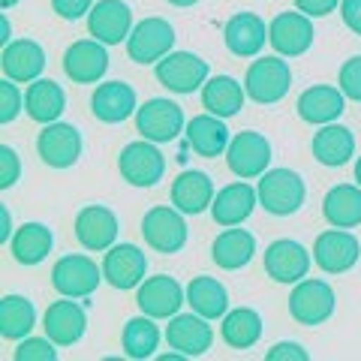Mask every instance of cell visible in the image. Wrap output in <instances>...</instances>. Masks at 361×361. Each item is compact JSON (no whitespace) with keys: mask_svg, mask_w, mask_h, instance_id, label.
<instances>
[{"mask_svg":"<svg viewBox=\"0 0 361 361\" xmlns=\"http://www.w3.org/2000/svg\"><path fill=\"white\" fill-rule=\"evenodd\" d=\"M256 193H259V205L268 214L289 217V214H295L304 205L307 190H304L301 175L292 172V169H268V172L259 178Z\"/></svg>","mask_w":361,"mask_h":361,"instance_id":"cell-1","label":"cell"},{"mask_svg":"<svg viewBox=\"0 0 361 361\" xmlns=\"http://www.w3.org/2000/svg\"><path fill=\"white\" fill-rule=\"evenodd\" d=\"M292 87V70L283 58H256L247 66L244 75V90L247 97L259 106L280 103Z\"/></svg>","mask_w":361,"mask_h":361,"instance_id":"cell-2","label":"cell"},{"mask_svg":"<svg viewBox=\"0 0 361 361\" xmlns=\"http://www.w3.org/2000/svg\"><path fill=\"white\" fill-rule=\"evenodd\" d=\"M334 289L325 283V280L316 277H304L292 286L289 295V316L304 329H313V325H322L329 316L334 313Z\"/></svg>","mask_w":361,"mask_h":361,"instance_id":"cell-3","label":"cell"},{"mask_svg":"<svg viewBox=\"0 0 361 361\" xmlns=\"http://www.w3.org/2000/svg\"><path fill=\"white\" fill-rule=\"evenodd\" d=\"M142 238L154 253L172 256L187 244V223L175 205H157L142 217Z\"/></svg>","mask_w":361,"mask_h":361,"instance_id":"cell-4","label":"cell"},{"mask_svg":"<svg viewBox=\"0 0 361 361\" xmlns=\"http://www.w3.org/2000/svg\"><path fill=\"white\" fill-rule=\"evenodd\" d=\"M135 130H139L142 139L148 142H175L180 130H184V111L178 103L166 97H154L145 106L135 109Z\"/></svg>","mask_w":361,"mask_h":361,"instance_id":"cell-5","label":"cell"},{"mask_svg":"<svg viewBox=\"0 0 361 361\" xmlns=\"http://www.w3.org/2000/svg\"><path fill=\"white\" fill-rule=\"evenodd\" d=\"M99 277H103V271L85 253L63 256L51 268V286L58 295H66V298H87L99 286Z\"/></svg>","mask_w":361,"mask_h":361,"instance_id":"cell-6","label":"cell"},{"mask_svg":"<svg viewBox=\"0 0 361 361\" xmlns=\"http://www.w3.org/2000/svg\"><path fill=\"white\" fill-rule=\"evenodd\" d=\"M175 45V27L166 18L151 16L139 21L127 37V54L135 63H160Z\"/></svg>","mask_w":361,"mask_h":361,"instance_id":"cell-7","label":"cell"},{"mask_svg":"<svg viewBox=\"0 0 361 361\" xmlns=\"http://www.w3.org/2000/svg\"><path fill=\"white\" fill-rule=\"evenodd\" d=\"M118 172L133 187H154L166 175V160L157 151V142H130L118 157Z\"/></svg>","mask_w":361,"mask_h":361,"instance_id":"cell-8","label":"cell"},{"mask_svg":"<svg viewBox=\"0 0 361 361\" xmlns=\"http://www.w3.org/2000/svg\"><path fill=\"white\" fill-rule=\"evenodd\" d=\"M271 163V142L256 130H241L226 148V166L244 180L262 178Z\"/></svg>","mask_w":361,"mask_h":361,"instance_id":"cell-9","label":"cell"},{"mask_svg":"<svg viewBox=\"0 0 361 361\" xmlns=\"http://www.w3.org/2000/svg\"><path fill=\"white\" fill-rule=\"evenodd\" d=\"M157 82L172 94H193L196 87L208 82V61H202L193 51H169L157 63Z\"/></svg>","mask_w":361,"mask_h":361,"instance_id":"cell-10","label":"cell"},{"mask_svg":"<svg viewBox=\"0 0 361 361\" xmlns=\"http://www.w3.org/2000/svg\"><path fill=\"white\" fill-rule=\"evenodd\" d=\"M37 154L45 166L70 169L82 157V133L73 123H63V121L42 123V130L37 135Z\"/></svg>","mask_w":361,"mask_h":361,"instance_id":"cell-11","label":"cell"},{"mask_svg":"<svg viewBox=\"0 0 361 361\" xmlns=\"http://www.w3.org/2000/svg\"><path fill=\"white\" fill-rule=\"evenodd\" d=\"M358 256H361L358 238L346 229H337V226L316 235L313 241V262L325 274H343V271H349L358 262Z\"/></svg>","mask_w":361,"mask_h":361,"instance_id":"cell-12","label":"cell"},{"mask_svg":"<svg viewBox=\"0 0 361 361\" xmlns=\"http://www.w3.org/2000/svg\"><path fill=\"white\" fill-rule=\"evenodd\" d=\"M184 301H187V289H180L178 280L169 274L145 277L139 286V295H135L139 310L154 316V319H172Z\"/></svg>","mask_w":361,"mask_h":361,"instance_id":"cell-13","label":"cell"},{"mask_svg":"<svg viewBox=\"0 0 361 361\" xmlns=\"http://www.w3.org/2000/svg\"><path fill=\"white\" fill-rule=\"evenodd\" d=\"M148 274V256L135 244H111L103 259V280L115 289H135L142 286Z\"/></svg>","mask_w":361,"mask_h":361,"instance_id":"cell-14","label":"cell"},{"mask_svg":"<svg viewBox=\"0 0 361 361\" xmlns=\"http://www.w3.org/2000/svg\"><path fill=\"white\" fill-rule=\"evenodd\" d=\"M310 262H313V253H307L298 241L292 238H277L268 244L265 250V271L271 280L277 283H298V280L307 277L310 271Z\"/></svg>","mask_w":361,"mask_h":361,"instance_id":"cell-15","label":"cell"},{"mask_svg":"<svg viewBox=\"0 0 361 361\" xmlns=\"http://www.w3.org/2000/svg\"><path fill=\"white\" fill-rule=\"evenodd\" d=\"M268 42L280 58H298L313 45V25L304 13H277L268 25Z\"/></svg>","mask_w":361,"mask_h":361,"instance_id":"cell-16","label":"cell"},{"mask_svg":"<svg viewBox=\"0 0 361 361\" xmlns=\"http://www.w3.org/2000/svg\"><path fill=\"white\" fill-rule=\"evenodd\" d=\"M87 33L103 45H121L133 33V9L123 0H99L87 13Z\"/></svg>","mask_w":361,"mask_h":361,"instance_id":"cell-17","label":"cell"},{"mask_svg":"<svg viewBox=\"0 0 361 361\" xmlns=\"http://www.w3.org/2000/svg\"><path fill=\"white\" fill-rule=\"evenodd\" d=\"M166 341L172 349H178L180 355L187 358H199L205 355L211 343H214V331L211 325L205 322V316L193 313H175L172 319L166 325Z\"/></svg>","mask_w":361,"mask_h":361,"instance_id":"cell-18","label":"cell"},{"mask_svg":"<svg viewBox=\"0 0 361 361\" xmlns=\"http://www.w3.org/2000/svg\"><path fill=\"white\" fill-rule=\"evenodd\" d=\"M109 70V51L99 39H78L63 54V73L75 85H97Z\"/></svg>","mask_w":361,"mask_h":361,"instance_id":"cell-19","label":"cell"},{"mask_svg":"<svg viewBox=\"0 0 361 361\" xmlns=\"http://www.w3.org/2000/svg\"><path fill=\"white\" fill-rule=\"evenodd\" d=\"M42 329H45V337H51L58 346H75L87 329L85 307L75 304V298H66V295L61 301H51L42 316Z\"/></svg>","mask_w":361,"mask_h":361,"instance_id":"cell-20","label":"cell"},{"mask_svg":"<svg viewBox=\"0 0 361 361\" xmlns=\"http://www.w3.org/2000/svg\"><path fill=\"white\" fill-rule=\"evenodd\" d=\"M75 238L90 253L109 250L118 238V217L106 205H85L75 214Z\"/></svg>","mask_w":361,"mask_h":361,"instance_id":"cell-21","label":"cell"},{"mask_svg":"<svg viewBox=\"0 0 361 361\" xmlns=\"http://www.w3.org/2000/svg\"><path fill=\"white\" fill-rule=\"evenodd\" d=\"M223 42L235 58H256L268 42V25L256 13H235L223 27Z\"/></svg>","mask_w":361,"mask_h":361,"instance_id":"cell-22","label":"cell"},{"mask_svg":"<svg viewBox=\"0 0 361 361\" xmlns=\"http://www.w3.org/2000/svg\"><path fill=\"white\" fill-rule=\"evenodd\" d=\"M256 205H259V193L241 178V180H235V184H226L220 193L214 196L211 217L217 226L229 229V226H241L253 214Z\"/></svg>","mask_w":361,"mask_h":361,"instance_id":"cell-23","label":"cell"},{"mask_svg":"<svg viewBox=\"0 0 361 361\" xmlns=\"http://www.w3.org/2000/svg\"><path fill=\"white\" fill-rule=\"evenodd\" d=\"M0 66H4L6 78H13L18 85H30V82H37L45 70V51H42V45L33 39H13L4 45Z\"/></svg>","mask_w":361,"mask_h":361,"instance_id":"cell-24","label":"cell"},{"mask_svg":"<svg viewBox=\"0 0 361 361\" xmlns=\"http://www.w3.org/2000/svg\"><path fill=\"white\" fill-rule=\"evenodd\" d=\"M214 184L205 172H196V169H187L180 172L175 180H172V205L180 211V214H202L214 205Z\"/></svg>","mask_w":361,"mask_h":361,"instance_id":"cell-25","label":"cell"},{"mask_svg":"<svg viewBox=\"0 0 361 361\" xmlns=\"http://www.w3.org/2000/svg\"><path fill=\"white\" fill-rule=\"evenodd\" d=\"M298 118L307 123H334L346 109V94L331 85H313L298 97Z\"/></svg>","mask_w":361,"mask_h":361,"instance_id":"cell-26","label":"cell"},{"mask_svg":"<svg viewBox=\"0 0 361 361\" xmlns=\"http://www.w3.org/2000/svg\"><path fill=\"white\" fill-rule=\"evenodd\" d=\"M135 90L127 82H106L90 97V111L103 123H121L130 115H135Z\"/></svg>","mask_w":361,"mask_h":361,"instance_id":"cell-27","label":"cell"},{"mask_svg":"<svg viewBox=\"0 0 361 361\" xmlns=\"http://www.w3.org/2000/svg\"><path fill=\"white\" fill-rule=\"evenodd\" d=\"M256 253V238L247 229L229 226L226 232H220L211 244V259L214 265H220L223 271H238L253 259Z\"/></svg>","mask_w":361,"mask_h":361,"instance_id":"cell-28","label":"cell"},{"mask_svg":"<svg viewBox=\"0 0 361 361\" xmlns=\"http://www.w3.org/2000/svg\"><path fill=\"white\" fill-rule=\"evenodd\" d=\"M66 109V94L58 82L51 78H37V82L27 85L25 94V111L30 121L37 123H54Z\"/></svg>","mask_w":361,"mask_h":361,"instance_id":"cell-29","label":"cell"},{"mask_svg":"<svg viewBox=\"0 0 361 361\" xmlns=\"http://www.w3.org/2000/svg\"><path fill=\"white\" fill-rule=\"evenodd\" d=\"M229 130H226L223 118L211 115V111H205V115H196L193 121L187 123V145L193 148L199 157H208V160H214V157H220L226 148H229Z\"/></svg>","mask_w":361,"mask_h":361,"instance_id":"cell-30","label":"cell"},{"mask_svg":"<svg viewBox=\"0 0 361 361\" xmlns=\"http://www.w3.org/2000/svg\"><path fill=\"white\" fill-rule=\"evenodd\" d=\"M355 154V135L343 123H322V130L313 135V157L322 166L337 169L346 166Z\"/></svg>","mask_w":361,"mask_h":361,"instance_id":"cell-31","label":"cell"},{"mask_svg":"<svg viewBox=\"0 0 361 361\" xmlns=\"http://www.w3.org/2000/svg\"><path fill=\"white\" fill-rule=\"evenodd\" d=\"M322 217L337 229H355L361 226V187L337 184L322 199Z\"/></svg>","mask_w":361,"mask_h":361,"instance_id":"cell-32","label":"cell"},{"mask_svg":"<svg viewBox=\"0 0 361 361\" xmlns=\"http://www.w3.org/2000/svg\"><path fill=\"white\" fill-rule=\"evenodd\" d=\"M54 247V235L45 223H25L9 238V250L18 265H39Z\"/></svg>","mask_w":361,"mask_h":361,"instance_id":"cell-33","label":"cell"},{"mask_svg":"<svg viewBox=\"0 0 361 361\" xmlns=\"http://www.w3.org/2000/svg\"><path fill=\"white\" fill-rule=\"evenodd\" d=\"M244 94L247 90L235 82L232 75H214L202 85V106H205V111H211V115H217V118H232V115L241 111Z\"/></svg>","mask_w":361,"mask_h":361,"instance_id":"cell-34","label":"cell"},{"mask_svg":"<svg viewBox=\"0 0 361 361\" xmlns=\"http://www.w3.org/2000/svg\"><path fill=\"white\" fill-rule=\"evenodd\" d=\"M187 304L205 319H220V316L229 313V292L217 277L199 274L187 286Z\"/></svg>","mask_w":361,"mask_h":361,"instance_id":"cell-35","label":"cell"},{"mask_svg":"<svg viewBox=\"0 0 361 361\" xmlns=\"http://www.w3.org/2000/svg\"><path fill=\"white\" fill-rule=\"evenodd\" d=\"M220 337H223V343L232 349H250L253 343H259V337H262V316L250 307L229 310L223 316Z\"/></svg>","mask_w":361,"mask_h":361,"instance_id":"cell-36","label":"cell"},{"mask_svg":"<svg viewBox=\"0 0 361 361\" xmlns=\"http://www.w3.org/2000/svg\"><path fill=\"white\" fill-rule=\"evenodd\" d=\"M157 343H160V329L154 325V316H148V313L130 319L121 331V346H123V355L127 358H135V361L151 358Z\"/></svg>","mask_w":361,"mask_h":361,"instance_id":"cell-37","label":"cell"},{"mask_svg":"<svg viewBox=\"0 0 361 361\" xmlns=\"http://www.w3.org/2000/svg\"><path fill=\"white\" fill-rule=\"evenodd\" d=\"M37 325V310L25 295H4L0 301V334L4 341H21Z\"/></svg>","mask_w":361,"mask_h":361,"instance_id":"cell-38","label":"cell"},{"mask_svg":"<svg viewBox=\"0 0 361 361\" xmlns=\"http://www.w3.org/2000/svg\"><path fill=\"white\" fill-rule=\"evenodd\" d=\"M58 343L51 337H21L18 346L13 349L16 361H58Z\"/></svg>","mask_w":361,"mask_h":361,"instance_id":"cell-39","label":"cell"},{"mask_svg":"<svg viewBox=\"0 0 361 361\" xmlns=\"http://www.w3.org/2000/svg\"><path fill=\"white\" fill-rule=\"evenodd\" d=\"M25 111V94L18 90V82L4 78L0 82V123H13Z\"/></svg>","mask_w":361,"mask_h":361,"instance_id":"cell-40","label":"cell"},{"mask_svg":"<svg viewBox=\"0 0 361 361\" xmlns=\"http://www.w3.org/2000/svg\"><path fill=\"white\" fill-rule=\"evenodd\" d=\"M337 85H341L346 99L361 103V54H353L349 61H343L341 75H337Z\"/></svg>","mask_w":361,"mask_h":361,"instance_id":"cell-41","label":"cell"},{"mask_svg":"<svg viewBox=\"0 0 361 361\" xmlns=\"http://www.w3.org/2000/svg\"><path fill=\"white\" fill-rule=\"evenodd\" d=\"M21 178V157L16 148L0 145V190L16 187V180Z\"/></svg>","mask_w":361,"mask_h":361,"instance_id":"cell-42","label":"cell"},{"mask_svg":"<svg viewBox=\"0 0 361 361\" xmlns=\"http://www.w3.org/2000/svg\"><path fill=\"white\" fill-rule=\"evenodd\" d=\"M51 9L58 13L63 21H78L94 9V0H51Z\"/></svg>","mask_w":361,"mask_h":361,"instance_id":"cell-43","label":"cell"},{"mask_svg":"<svg viewBox=\"0 0 361 361\" xmlns=\"http://www.w3.org/2000/svg\"><path fill=\"white\" fill-rule=\"evenodd\" d=\"M307 349H304L301 343H292V341H283L277 346H271L265 353V361H307Z\"/></svg>","mask_w":361,"mask_h":361,"instance_id":"cell-44","label":"cell"},{"mask_svg":"<svg viewBox=\"0 0 361 361\" xmlns=\"http://www.w3.org/2000/svg\"><path fill=\"white\" fill-rule=\"evenodd\" d=\"M341 6V0H295V9L310 18H325Z\"/></svg>","mask_w":361,"mask_h":361,"instance_id":"cell-45","label":"cell"},{"mask_svg":"<svg viewBox=\"0 0 361 361\" xmlns=\"http://www.w3.org/2000/svg\"><path fill=\"white\" fill-rule=\"evenodd\" d=\"M341 18L355 37H361V0H341Z\"/></svg>","mask_w":361,"mask_h":361,"instance_id":"cell-46","label":"cell"},{"mask_svg":"<svg viewBox=\"0 0 361 361\" xmlns=\"http://www.w3.org/2000/svg\"><path fill=\"white\" fill-rule=\"evenodd\" d=\"M13 235H16V232H13V214H9V208L0 205V244L9 241Z\"/></svg>","mask_w":361,"mask_h":361,"instance_id":"cell-47","label":"cell"},{"mask_svg":"<svg viewBox=\"0 0 361 361\" xmlns=\"http://www.w3.org/2000/svg\"><path fill=\"white\" fill-rule=\"evenodd\" d=\"M0 42H13V37H9V21H6V16H0Z\"/></svg>","mask_w":361,"mask_h":361,"instance_id":"cell-48","label":"cell"},{"mask_svg":"<svg viewBox=\"0 0 361 361\" xmlns=\"http://www.w3.org/2000/svg\"><path fill=\"white\" fill-rule=\"evenodd\" d=\"M166 4H172V6H180V9H187V6H196L199 0H166Z\"/></svg>","mask_w":361,"mask_h":361,"instance_id":"cell-49","label":"cell"},{"mask_svg":"<svg viewBox=\"0 0 361 361\" xmlns=\"http://www.w3.org/2000/svg\"><path fill=\"white\" fill-rule=\"evenodd\" d=\"M355 184L361 187V157H358V160H355Z\"/></svg>","mask_w":361,"mask_h":361,"instance_id":"cell-50","label":"cell"},{"mask_svg":"<svg viewBox=\"0 0 361 361\" xmlns=\"http://www.w3.org/2000/svg\"><path fill=\"white\" fill-rule=\"evenodd\" d=\"M18 4V0H0V6H4V9H9V6H16Z\"/></svg>","mask_w":361,"mask_h":361,"instance_id":"cell-51","label":"cell"}]
</instances>
